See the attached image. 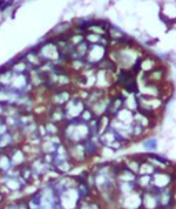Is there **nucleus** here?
Listing matches in <instances>:
<instances>
[{
	"mask_svg": "<svg viewBox=\"0 0 176 209\" xmlns=\"http://www.w3.org/2000/svg\"><path fill=\"white\" fill-rule=\"evenodd\" d=\"M144 147L147 149H150V150H154L156 148V140L155 139H149L148 141L144 142Z\"/></svg>",
	"mask_w": 176,
	"mask_h": 209,
	"instance_id": "nucleus-1",
	"label": "nucleus"
}]
</instances>
